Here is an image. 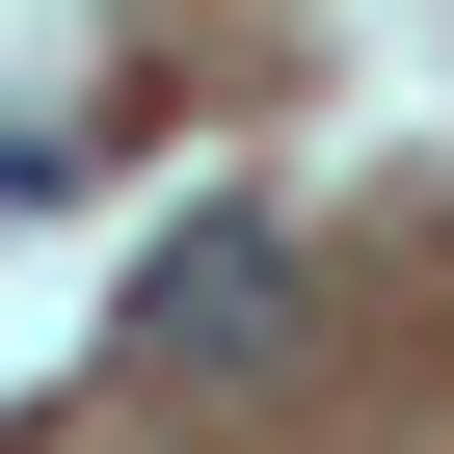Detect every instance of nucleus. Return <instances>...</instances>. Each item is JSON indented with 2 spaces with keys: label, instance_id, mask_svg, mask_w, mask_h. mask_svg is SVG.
<instances>
[{
  "label": "nucleus",
  "instance_id": "1",
  "mask_svg": "<svg viewBox=\"0 0 454 454\" xmlns=\"http://www.w3.org/2000/svg\"><path fill=\"white\" fill-rule=\"evenodd\" d=\"M107 348H134L160 401H241V374L294 348V214H268V187H214L187 241H160V268L107 294Z\"/></svg>",
  "mask_w": 454,
  "mask_h": 454
}]
</instances>
